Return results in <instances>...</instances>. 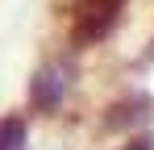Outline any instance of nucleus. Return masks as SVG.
Masks as SVG:
<instances>
[{
  "instance_id": "nucleus-1",
  "label": "nucleus",
  "mask_w": 154,
  "mask_h": 150,
  "mask_svg": "<svg viewBox=\"0 0 154 150\" xmlns=\"http://www.w3.org/2000/svg\"><path fill=\"white\" fill-rule=\"evenodd\" d=\"M121 8H125V0H83L79 17H75V42L92 46V42L108 38L121 21Z\"/></svg>"
},
{
  "instance_id": "nucleus-2",
  "label": "nucleus",
  "mask_w": 154,
  "mask_h": 150,
  "mask_svg": "<svg viewBox=\"0 0 154 150\" xmlns=\"http://www.w3.org/2000/svg\"><path fill=\"white\" fill-rule=\"evenodd\" d=\"M63 96H67V79H63V71L58 67H38V75H33V83H29V100H33V108H58L63 104Z\"/></svg>"
},
{
  "instance_id": "nucleus-3",
  "label": "nucleus",
  "mask_w": 154,
  "mask_h": 150,
  "mask_svg": "<svg viewBox=\"0 0 154 150\" xmlns=\"http://www.w3.org/2000/svg\"><path fill=\"white\" fill-rule=\"evenodd\" d=\"M0 150H25V121L0 117Z\"/></svg>"
},
{
  "instance_id": "nucleus-4",
  "label": "nucleus",
  "mask_w": 154,
  "mask_h": 150,
  "mask_svg": "<svg viewBox=\"0 0 154 150\" xmlns=\"http://www.w3.org/2000/svg\"><path fill=\"white\" fill-rule=\"evenodd\" d=\"M146 104H150L146 96H133L129 104H121V108H112V113H121V117H112V125H129V121H137V117H142L137 108H146Z\"/></svg>"
},
{
  "instance_id": "nucleus-5",
  "label": "nucleus",
  "mask_w": 154,
  "mask_h": 150,
  "mask_svg": "<svg viewBox=\"0 0 154 150\" xmlns=\"http://www.w3.org/2000/svg\"><path fill=\"white\" fill-rule=\"evenodd\" d=\"M125 150H154V138H133Z\"/></svg>"
}]
</instances>
